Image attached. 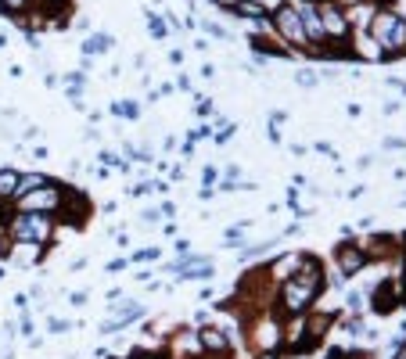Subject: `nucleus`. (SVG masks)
<instances>
[{"mask_svg":"<svg viewBox=\"0 0 406 359\" xmlns=\"http://www.w3.org/2000/svg\"><path fill=\"white\" fill-rule=\"evenodd\" d=\"M317 294H320V266L306 263L299 277H292V280L284 284L280 302H284V309H287V313H302Z\"/></svg>","mask_w":406,"mask_h":359,"instance_id":"f257e3e1","label":"nucleus"},{"mask_svg":"<svg viewBox=\"0 0 406 359\" xmlns=\"http://www.w3.org/2000/svg\"><path fill=\"white\" fill-rule=\"evenodd\" d=\"M11 233H15V241L43 245L47 237H50V223L43 219V212H22V216L11 223Z\"/></svg>","mask_w":406,"mask_h":359,"instance_id":"f03ea898","label":"nucleus"},{"mask_svg":"<svg viewBox=\"0 0 406 359\" xmlns=\"http://www.w3.org/2000/svg\"><path fill=\"white\" fill-rule=\"evenodd\" d=\"M18 205H22V212H54V209H62V191L50 184H40V187L26 191Z\"/></svg>","mask_w":406,"mask_h":359,"instance_id":"7ed1b4c3","label":"nucleus"},{"mask_svg":"<svg viewBox=\"0 0 406 359\" xmlns=\"http://www.w3.org/2000/svg\"><path fill=\"white\" fill-rule=\"evenodd\" d=\"M273 22H277V33H280L287 43H306V29H302V18H299L292 8H280V11L273 15Z\"/></svg>","mask_w":406,"mask_h":359,"instance_id":"20e7f679","label":"nucleus"},{"mask_svg":"<svg viewBox=\"0 0 406 359\" xmlns=\"http://www.w3.org/2000/svg\"><path fill=\"white\" fill-rule=\"evenodd\" d=\"M320 26H324V36H331V40H345V36H349V22H345V15L334 4H324Z\"/></svg>","mask_w":406,"mask_h":359,"instance_id":"39448f33","label":"nucleus"},{"mask_svg":"<svg viewBox=\"0 0 406 359\" xmlns=\"http://www.w3.org/2000/svg\"><path fill=\"white\" fill-rule=\"evenodd\" d=\"M367 266V255L360 252V248H341L338 252V270H341V277H353V273H360Z\"/></svg>","mask_w":406,"mask_h":359,"instance_id":"423d86ee","label":"nucleus"},{"mask_svg":"<svg viewBox=\"0 0 406 359\" xmlns=\"http://www.w3.org/2000/svg\"><path fill=\"white\" fill-rule=\"evenodd\" d=\"M141 313H144V309H141L137 302H126L119 316H115V320H108V324H104V331H119V327H126V324H133V320H137Z\"/></svg>","mask_w":406,"mask_h":359,"instance_id":"0eeeda50","label":"nucleus"},{"mask_svg":"<svg viewBox=\"0 0 406 359\" xmlns=\"http://www.w3.org/2000/svg\"><path fill=\"white\" fill-rule=\"evenodd\" d=\"M230 11L241 15V18H263V15H266V8L259 4V0H234V4H230Z\"/></svg>","mask_w":406,"mask_h":359,"instance_id":"6e6552de","label":"nucleus"},{"mask_svg":"<svg viewBox=\"0 0 406 359\" xmlns=\"http://www.w3.org/2000/svg\"><path fill=\"white\" fill-rule=\"evenodd\" d=\"M385 47L388 50H402L406 54V22H399L395 18V26L388 29V36H385Z\"/></svg>","mask_w":406,"mask_h":359,"instance_id":"1a4fd4ad","label":"nucleus"},{"mask_svg":"<svg viewBox=\"0 0 406 359\" xmlns=\"http://www.w3.org/2000/svg\"><path fill=\"white\" fill-rule=\"evenodd\" d=\"M395 302H399V291H395L392 284H381V291H378V298H374V309H378V313H388Z\"/></svg>","mask_w":406,"mask_h":359,"instance_id":"9d476101","label":"nucleus"},{"mask_svg":"<svg viewBox=\"0 0 406 359\" xmlns=\"http://www.w3.org/2000/svg\"><path fill=\"white\" fill-rule=\"evenodd\" d=\"M395 26V15H388V11H381V15H374V22H371V36H378L381 43H385V36H388V29Z\"/></svg>","mask_w":406,"mask_h":359,"instance_id":"9b49d317","label":"nucleus"},{"mask_svg":"<svg viewBox=\"0 0 406 359\" xmlns=\"http://www.w3.org/2000/svg\"><path fill=\"white\" fill-rule=\"evenodd\" d=\"M202 348H209V352H226L230 345H226V338H223L219 331L205 327V331H202Z\"/></svg>","mask_w":406,"mask_h":359,"instance_id":"f8f14e48","label":"nucleus"},{"mask_svg":"<svg viewBox=\"0 0 406 359\" xmlns=\"http://www.w3.org/2000/svg\"><path fill=\"white\" fill-rule=\"evenodd\" d=\"M18 191V172L15 169H0V198H8Z\"/></svg>","mask_w":406,"mask_h":359,"instance_id":"ddd939ff","label":"nucleus"},{"mask_svg":"<svg viewBox=\"0 0 406 359\" xmlns=\"http://www.w3.org/2000/svg\"><path fill=\"white\" fill-rule=\"evenodd\" d=\"M108 47H111V40H108V36H94V40H87V43H83V50H87V54H101V50H108Z\"/></svg>","mask_w":406,"mask_h":359,"instance_id":"4468645a","label":"nucleus"},{"mask_svg":"<svg viewBox=\"0 0 406 359\" xmlns=\"http://www.w3.org/2000/svg\"><path fill=\"white\" fill-rule=\"evenodd\" d=\"M111 111H115V115H123V118H137V104H133V101H119Z\"/></svg>","mask_w":406,"mask_h":359,"instance_id":"2eb2a0df","label":"nucleus"},{"mask_svg":"<svg viewBox=\"0 0 406 359\" xmlns=\"http://www.w3.org/2000/svg\"><path fill=\"white\" fill-rule=\"evenodd\" d=\"M26 4H29V0H0V11H4V15H18Z\"/></svg>","mask_w":406,"mask_h":359,"instance_id":"dca6fc26","label":"nucleus"},{"mask_svg":"<svg viewBox=\"0 0 406 359\" xmlns=\"http://www.w3.org/2000/svg\"><path fill=\"white\" fill-rule=\"evenodd\" d=\"M148 26H151V36H158V40L169 33V29H165V22H162L158 15H148Z\"/></svg>","mask_w":406,"mask_h":359,"instance_id":"f3484780","label":"nucleus"},{"mask_svg":"<svg viewBox=\"0 0 406 359\" xmlns=\"http://www.w3.org/2000/svg\"><path fill=\"white\" fill-rule=\"evenodd\" d=\"M327 327H331V316H320V320H313V324H309V334H313V338H320Z\"/></svg>","mask_w":406,"mask_h":359,"instance_id":"a211bd4d","label":"nucleus"},{"mask_svg":"<svg viewBox=\"0 0 406 359\" xmlns=\"http://www.w3.org/2000/svg\"><path fill=\"white\" fill-rule=\"evenodd\" d=\"M151 259H158V248H141L133 255V263H151Z\"/></svg>","mask_w":406,"mask_h":359,"instance_id":"6ab92c4d","label":"nucleus"},{"mask_svg":"<svg viewBox=\"0 0 406 359\" xmlns=\"http://www.w3.org/2000/svg\"><path fill=\"white\" fill-rule=\"evenodd\" d=\"M299 83H302V87H313V83H317V72H313V69H302V72H299Z\"/></svg>","mask_w":406,"mask_h":359,"instance_id":"aec40b11","label":"nucleus"},{"mask_svg":"<svg viewBox=\"0 0 406 359\" xmlns=\"http://www.w3.org/2000/svg\"><path fill=\"white\" fill-rule=\"evenodd\" d=\"M385 148H388V151H395V148H402V140H399V137H388V140H385Z\"/></svg>","mask_w":406,"mask_h":359,"instance_id":"412c9836","label":"nucleus"},{"mask_svg":"<svg viewBox=\"0 0 406 359\" xmlns=\"http://www.w3.org/2000/svg\"><path fill=\"white\" fill-rule=\"evenodd\" d=\"M0 252H8V237H0Z\"/></svg>","mask_w":406,"mask_h":359,"instance_id":"4be33fe9","label":"nucleus"},{"mask_svg":"<svg viewBox=\"0 0 406 359\" xmlns=\"http://www.w3.org/2000/svg\"><path fill=\"white\" fill-rule=\"evenodd\" d=\"M399 348H402V352H399V355H395V359H406V345H399Z\"/></svg>","mask_w":406,"mask_h":359,"instance_id":"5701e85b","label":"nucleus"},{"mask_svg":"<svg viewBox=\"0 0 406 359\" xmlns=\"http://www.w3.org/2000/svg\"><path fill=\"white\" fill-rule=\"evenodd\" d=\"M259 359H277V355H273V352H266V355H259Z\"/></svg>","mask_w":406,"mask_h":359,"instance_id":"b1692460","label":"nucleus"},{"mask_svg":"<svg viewBox=\"0 0 406 359\" xmlns=\"http://www.w3.org/2000/svg\"><path fill=\"white\" fill-rule=\"evenodd\" d=\"M141 359H155V355H141Z\"/></svg>","mask_w":406,"mask_h":359,"instance_id":"393cba45","label":"nucleus"},{"mask_svg":"<svg viewBox=\"0 0 406 359\" xmlns=\"http://www.w3.org/2000/svg\"><path fill=\"white\" fill-rule=\"evenodd\" d=\"M353 359H360V355H353Z\"/></svg>","mask_w":406,"mask_h":359,"instance_id":"a878e982","label":"nucleus"},{"mask_svg":"<svg viewBox=\"0 0 406 359\" xmlns=\"http://www.w3.org/2000/svg\"><path fill=\"white\" fill-rule=\"evenodd\" d=\"M402 201H406V198H402Z\"/></svg>","mask_w":406,"mask_h":359,"instance_id":"bb28decb","label":"nucleus"}]
</instances>
